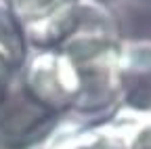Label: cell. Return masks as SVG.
<instances>
[{
	"label": "cell",
	"instance_id": "obj_5",
	"mask_svg": "<svg viewBox=\"0 0 151 149\" xmlns=\"http://www.w3.org/2000/svg\"><path fill=\"white\" fill-rule=\"evenodd\" d=\"M25 36L21 21L6 0H0V99L13 80V73L23 65Z\"/></svg>",
	"mask_w": 151,
	"mask_h": 149
},
{
	"label": "cell",
	"instance_id": "obj_7",
	"mask_svg": "<svg viewBox=\"0 0 151 149\" xmlns=\"http://www.w3.org/2000/svg\"><path fill=\"white\" fill-rule=\"evenodd\" d=\"M92 2H103V0H92Z\"/></svg>",
	"mask_w": 151,
	"mask_h": 149
},
{
	"label": "cell",
	"instance_id": "obj_4",
	"mask_svg": "<svg viewBox=\"0 0 151 149\" xmlns=\"http://www.w3.org/2000/svg\"><path fill=\"white\" fill-rule=\"evenodd\" d=\"M120 99L130 109L151 111V40L120 44Z\"/></svg>",
	"mask_w": 151,
	"mask_h": 149
},
{
	"label": "cell",
	"instance_id": "obj_1",
	"mask_svg": "<svg viewBox=\"0 0 151 149\" xmlns=\"http://www.w3.org/2000/svg\"><path fill=\"white\" fill-rule=\"evenodd\" d=\"M120 40H92L61 50L76 65L80 80V92L73 109L92 114L120 99Z\"/></svg>",
	"mask_w": 151,
	"mask_h": 149
},
{
	"label": "cell",
	"instance_id": "obj_2",
	"mask_svg": "<svg viewBox=\"0 0 151 149\" xmlns=\"http://www.w3.org/2000/svg\"><path fill=\"white\" fill-rule=\"evenodd\" d=\"M19 80L29 95L52 114L73 109L80 92L76 65L61 50H36Z\"/></svg>",
	"mask_w": 151,
	"mask_h": 149
},
{
	"label": "cell",
	"instance_id": "obj_6",
	"mask_svg": "<svg viewBox=\"0 0 151 149\" xmlns=\"http://www.w3.org/2000/svg\"><path fill=\"white\" fill-rule=\"evenodd\" d=\"M139 132H134V139L130 143V149H151V111H137Z\"/></svg>",
	"mask_w": 151,
	"mask_h": 149
},
{
	"label": "cell",
	"instance_id": "obj_3",
	"mask_svg": "<svg viewBox=\"0 0 151 149\" xmlns=\"http://www.w3.org/2000/svg\"><path fill=\"white\" fill-rule=\"evenodd\" d=\"M57 122V114L40 105L23 88L21 80L6 86L0 99V145L23 149L44 139Z\"/></svg>",
	"mask_w": 151,
	"mask_h": 149
}]
</instances>
